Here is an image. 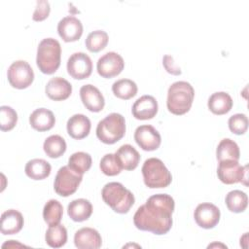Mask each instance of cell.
Instances as JSON below:
<instances>
[{"mask_svg":"<svg viewBox=\"0 0 249 249\" xmlns=\"http://www.w3.org/2000/svg\"><path fill=\"white\" fill-rule=\"evenodd\" d=\"M174 206V199L171 196L154 195L138 207L133 216V223L138 230L151 231L158 235L165 234L172 227Z\"/></svg>","mask_w":249,"mask_h":249,"instance_id":"1","label":"cell"},{"mask_svg":"<svg viewBox=\"0 0 249 249\" xmlns=\"http://www.w3.org/2000/svg\"><path fill=\"white\" fill-rule=\"evenodd\" d=\"M194 97L195 89L192 85L186 81H177L168 89L167 109L174 115H183L191 109Z\"/></svg>","mask_w":249,"mask_h":249,"instance_id":"2","label":"cell"},{"mask_svg":"<svg viewBox=\"0 0 249 249\" xmlns=\"http://www.w3.org/2000/svg\"><path fill=\"white\" fill-rule=\"evenodd\" d=\"M101 196L112 210L120 214L127 213L135 201L133 194L119 182L107 183L102 188Z\"/></svg>","mask_w":249,"mask_h":249,"instance_id":"3","label":"cell"},{"mask_svg":"<svg viewBox=\"0 0 249 249\" xmlns=\"http://www.w3.org/2000/svg\"><path fill=\"white\" fill-rule=\"evenodd\" d=\"M61 58V47L59 42L53 38L43 39L37 48L36 63L39 70L44 74L54 73Z\"/></svg>","mask_w":249,"mask_h":249,"instance_id":"4","label":"cell"},{"mask_svg":"<svg viewBox=\"0 0 249 249\" xmlns=\"http://www.w3.org/2000/svg\"><path fill=\"white\" fill-rule=\"evenodd\" d=\"M142 175L145 185L151 189L165 188L172 181L170 171L158 158H150L144 161Z\"/></svg>","mask_w":249,"mask_h":249,"instance_id":"5","label":"cell"},{"mask_svg":"<svg viewBox=\"0 0 249 249\" xmlns=\"http://www.w3.org/2000/svg\"><path fill=\"white\" fill-rule=\"evenodd\" d=\"M125 132V121L123 115L111 113L96 126L97 138L105 144H114L122 139Z\"/></svg>","mask_w":249,"mask_h":249,"instance_id":"6","label":"cell"},{"mask_svg":"<svg viewBox=\"0 0 249 249\" xmlns=\"http://www.w3.org/2000/svg\"><path fill=\"white\" fill-rule=\"evenodd\" d=\"M82 180V174L77 173L68 165H64L58 169L55 175L53 188L57 195L61 196H69L77 191Z\"/></svg>","mask_w":249,"mask_h":249,"instance_id":"7","label":"cell"},{"mask_svg":"<svg viewBox=\"0 0 249 249\" xmlns=\"http://www.w3.org/2000/svg\"><path fill=\"white\" fill-rule=\"evenodd\" d=\"M8 81L13 88L22 89L29 87L34 80V72L25 60H16L8 68Z\"/></svg>","mask_w":249,"mask_h":249,"instance_id":"8","label":"cell"},{"mask_svg":"<svg viewBox=\"0 0 249 249\" xmlns=\"http://www.w3.org/2000/svg\"><path fill=\"white\" fill-rule=\"evenodd\" d=\"M217 175L221 182L228 185L238 182L247 185V165H240L238 160H227L219 161Z\"/></svg>","mask_w":249,"mask_h":249,"instance_id":"9","label":"cell"},{"mask_svg":"<svg viewBox=\"0 0 249 249\" xmlns=\"http://www.w3.org/2000/svg\"><path fill=\"white\" fill-rule=\"evenodd\" d=\"M92 71V62L90 57L82 52L74 53L67 60L68 74L77 80L87 79Z\"/></svg>","mask_w":249,"mask_h":249,"instance_id":"10","label":"cell"},{"mask_svg":"<svg viewBox=\"0 0 249 249\" xmlns=\"http://www.w3.org/2000/svg\"><path fill=\"white\" fill-rule=\"evenodd\" d=\"M124 67L123 57L115 53L108 52L98 58L96 68L98 74L103 78H113L119 75Z\"/></svg>","mask_w":249,"mask_h":249,"instance_id":"11","label":"cell"},{"mask_svg":"<svg viewBox=\"0 0 249 249\" xmlns=\"http://www.w3.org/2000/svg\"><path fill=\"white\" fill-rule=\"evenodd\" d=\"M134 140L144 151L157 150L161 142L160 132L151 124L138 126L134 131Z\"/></svg>","mask_w":249,"mask_h":249,"instance_id":"12","label":"cell"},{"mask_svg":"<svg viewBox=\"0 0 249 249\" xmlns=\"http://www.w3.org/2000/svg\"><path fill=\"white\" fill-rule=\"evenodd\" d=\"M220 216L219 208L210 202L198 204L194 213L196 223L203 229H213L219 223Z\"/></svg>","mask_w":249,"mask_h":249,"instance_id":"13","label":"cell"},{"mask_svg":"<svg viewBox=\"0 0 249 249\" xmlns=\"http://www.w3.org/2000/svg\"><path fill=\"white\" fill-rule=\"evenodd\" d=\"M57 32L63 41L74 42L82 36L83 24L76 17L66 16L58 21Z\"/></svg>","mask_w":249,"mask_h":249,"instance_id":"14","label":"cell"},{"mask_svg":"<svg viewBox=\"0 0 249 249\" xmlns=\"http://www.w3.org/2000/svg\"><path fill=\"white\" fill-rule=\"evenodd\" d=\"M80 97L85 107L90 112H100L105 105V100L100 90L93 85L88 84L80 89Z\"/></svg>","mask_w":249,"mask_h":249,"instance_id":"15","label":"cell"},{"mask_svg":"<svg viewBox=\"0 0 249 249\" xmlns=\"http://www.w3.org/2000/svg\"><path fill=\"white\" fill-rule=\"evenodd\" d=\"M158 102L152 95H142L132 105V115L137 120L153 119L158 113Z\"/></svg>","mask_w":249,"mask_h":249,"instance_id":"16","label":"cell"},{"mask_svg":"<svg viewBox=\"0 0 249 249\" xmlns=\"http://www.w3.org/2000/svg\"><path fill=\"white\" fill-rule=\"evenodd\" d=\"M75 246L79 249H97L101 247L102 239L99 232L92 228H82L74 235Z\"/></svg>","mask_w":249,"mask_h":249,"instance_id":"17","label":"cell"},{"mask_svg":"<svg viewBox=\"0 0 249 249\" xmlns=\"http://www.w3.org/2000/svg\"><path fill=\"white\" fill-rule=\"evenodd\" d=\"M46 94L54 101L67 99L72 92L71 84L61 77H54L49 80L45 88Z\"/></svg>","mask_w":249,"mask_h":249,"instance_id":"18","label":"cell"},{"mask_svg":"<svg viewBox=\"0 0 249 249\" xmlns=\"http://www.w3.org/2000/svg\"><path fill=\"white\" fill-rule=\"evenodd\" d=\"M90 121L83 114H75L67 121V132L68 134L77 140L83 139L89 135L90 131Z\"/></svg>","mask_w":249,"mask_h":249,"instance_id":"19","label":"cell"},{"mask_svg":"<svg viewBox=\"0 0 249 249\" xmlns=\"http://www.w3.org/2000/svg\"><path fill=\"white\" fill-rule=\"evenodd\" d=\"M23 216L16 209H9L1 215V232L5 235L18 233L23 227Z\"/></svg>","mask_w":249,"mask_h":249,"instance_id":"20","label":"cell"},{"mask_svg":"<svg viewBox=\"0 0 249 249\" xmlns=\"http://www.w3.org/2000/svg\"><path fill=\"white\" fill-rule=\"evenodd\" d=\"M29 123L34 129L38 131H46L54 125L55 117L51 110L38 108L30 114Z\"/></svg>","mask_w":249,"mask_h":249,"instance_id":"21","label":"cell"},{"mask_svg":"<svg viewBox=\"0 0 249 249\" xmlns=\"http://www.w3.org/2000/svg\"><path fill=\"white\" fill-rule=\"evenodd\" d=\"M67 213L71 220L83 222L88 220L92 213V205L86 198H77L72 200L67 206Z\"/></svg>","mask_w":249,"mask_h":249,"instance_id":"22","label":"cell"},{"mask_svg":"<svg viewBox=\"0 0 249 249\" xmlns=\"http://www.w3.org/2000/svg\"><path fill=\"white\" fill-rule=\"evenodd\" d=\"M115 155L117 156L120 163L122 164L123 169L125 170L135 169L140 160V155L138 151L130 144L122 145L117 150Z\"/></svg>","mask_w":249,"mask_h":249,"instance_id":"23","label":"cell"},{"mask_svg":"<svg viewBox=\"0 0 249 249\" xmlns=\"http://www.w3.org/2000/svg\"><path fill=\"white\" fill-rule=\"evenodd\" d=\"M207 105L213 114L224 115L231 111L232 107V99L229 93L225 91H217L210 95Z\"/></svg>","mask_w":249,"mask_h":249,"instance_id":"24","label":"cell"},{"mask_svg":"<svg viewBox=\"0 0 249 249\" xmlns=\"http://www.w3.org/2000/svg\"><path fill=\"white\" fill-rule=\"evenodd\" d=\"M52 170L50 162L43 159H33L27 161L24 167L25 174L33 180H43L47 178Z\"/></svg>","mask_w":249,"mask_h":249,"instance_id":"25","label":"cell"},{"mask_svg":"<svg viewBox=\"0 0 249 249\" xmlns=\"http://www.w3.org/2000/svg\"><path fill=\"white\" fill-rule=\"evenodd\" d=\"M216 157L219 161L227 160H238L240 158L239 147L233 140L230 138H224L217 146Z\"/></svg>","mask_w":249,"mask_h":249,"instance_id":"26","label":"cell"},{"mask_svg":"<svg viewBox=\"0 0 249 249\" xmlns=\"http://www.w3.org/2000/svg\"><path fill=\"white\" fill-rule=\"evenodd\" d=\"M45 239L50 247L60 248L67 241V231L61 224L50 226L46 231Z\"/></svg>","mask_w":249,"mask_h":249,"instance_id":"27","label":"cell"},{"mask_svg":"<svg viewBox=\"0 0 249 249\" xmlns=\"http://www.w3.org/2000/svg\"><path fill=\"white\" fill-rule=\"evenodd\" d=\"M137 89V85L130 79H120L112 85V91L115 96L124 100L135 96Z\"/></svg>","mask_w":249,"mask_h":249,"instance_id":"28","label":"cell"},{"mask_svg":"<svg viewBox=\"0 0 249 249\" xmlns=\"http://www.w3.org/2000/svg\"><path fill=\"white\" fill-rule=\"evenodd\" d=\"M43 148L48 157L52 159H56L61 157L66 151L65 140L57 134H53L46 138L43 144Z\"/></svg>","mask_w":249,"mask_h":249,"instance_id":"29","label":"cell"},{"mask_svg":"<svg viewBox=\"0 0 249 249\" xmlns=\"http://www.w3.org/2000/svg\"><path fill=\"white\" fill-rule=\"evenodd\" d=\"M225 201L230 211L240 213L246 209L248 204V197L244 192L240 190H233L227 194Z\"/></svg>","mask_w":249,"mask_h":249,"instance_id":"30","label":"cell"},{"mask_svg":"<svg viewBox=\"0 0 249 249\" xmlns=\"http://www.w3.org/2000/svg\"><path fill=\"white\" fill-rule=\"evenodd\" d=\"M63 215V207L56 199H50L43 208V218L49 226L59 224Z\"/></svg>","mask_w":249,"mask_h":249,"instance_id":"31","label":"cell"},{"mask_svg":"<svg viewBox=\"0 0 249 249\" xmlns=\"http://www.w3.org/2000/svg\"><path fill=\"white\" fill-rule=\"evenodd\" d=\"M68 166L83 175L91 166V157L86 152H76L69 157Z\"/></svg>","mask_w":249,"mask_h":249,"instance_id":"32","label":"cell"},{"mask_svg":"<svg viewBox=\"0 0 249 249\" xmlns=\"http://www.w3.org/2000/svg\"><path fill=\"white\" fill-rule=\"evenodd\" d=\"M108 34L104 30H94L86 39V47L91 53H98L108 44Z\"/></svg>","mask_w":249,"mask_h":249,"instance_id":"33","label":"cell"},{"mask_svg":"<svg viewBox=\"0 0 249 249\" xmlns=\"http://www.w3.org/2000/svg\"><path fill=\"white\" fill-rule=\"evenodd\" d=\"M99 167L101 171L108 176H115L119 174L123 167L115 154H106L100 160Z\"/></svg>","mask_w":249,"mask_h":249,"instance_id":"34","label":"cell"},{"mask_svg":"<svg viewBox=\"0 0 249 249\" xmlns=\"http://www.w3.org/2000/svg\"><path fill=\"white\" fill-rule=\"evenodd\" d=\"M18 122L17 112L10 106L0 107V128L2 131H9L15 127Z\"/></svg>","mask_w":249,"mask_h":249,"instance_id":"35","label":"cell"},{"mask_svg":"<svg viewBox=\"0 0 249 249\" xmlns=\"http://www.w3.org/2000/svg\"><path fill=\"white\" fill-rule=\"evenodd\" d=\"M229 128L237 135L244 134L248 128V118L245 114H234L229 119Z\"/></svg>","mask_w":249,"mask_h":249,"instance_id":"36","label":"cell"},{"mask_svg":"<svg viewBox=\"0 0 249 249\" xmlns=\"http://www.w3.org/2000/svg\"><path fill=\"white\" fill-rule=\"evenodd\" d=\"M51 11V7H50V3L46 0H39L36 3V8L35 11L33 13L32 18L35 21H41L44 20L45 18H47L49 17Z\"/></svg>","mask_w":249,"mask_h":249,"instance_id":"37","label":"cell"},{"mask_svg":"<svg viewBox=\"0 0 249 249\" xmlns=\"http://www.w3.org/2000/svg\"><path fill=\"white\" fill-rule=\"evenodd\" d=\"M162 64L168 73H170L172 75H180L181 74L180 67H178L175 64L173 57L171 55H168V54L164 55L162 58Z\"/></svg>","mask_w":249,"mask_h":249,"instance_id":"38","label":"cell"},{"mask_svg":"<svg viewBox=\"0 0 249 249\" xmlns=\"http://www.w3.org/2000/svg\"><path fill=\"white\" fill-rule=\"evenodd\" d=\"M6 246H8V247H25V246H24L23 244H21V243L15 242V240H9L8 242H5V243L2 245L3 248L6 247Z\"/></svg>","mask_w":249,"mask_h":249,"instance_id":"39","label":"cell"},{"mask_svg":"<svg viewBox=\"0 0 249 249\" xmlns=\"http://www.w3.org/2000/svg\"><path fill=\"white\" fill-rule=\"evenodd\" d=\"M213 246H221V247H226V248H227V246H226V245H223V244H217V243H213V244L209 245L208 247L210 248V247H213Z\"/></svg>","mask_w":249,"mask_h":249,"instance_id":"40","label":"cell"}]
</instances>
